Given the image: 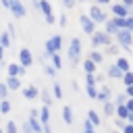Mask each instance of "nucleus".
<instances>
[{"label":"nucleus","mask_w":133,"mask_h":133,"mask_svg":"<svg viewBox=\"0 0 133 133\" xmlns=\"http://www.w3.org/2000/svg\"><path fill=\"white\" fill-rule=\"evenodd\" d=\"M81 52H83V46H81V39L79 37H73L71 42H69V60H71V64L73 66H77L79 62H81Z\"/></svg>","instance_id":"nucleus-1"},{"label":"nucleus","mask_w":133,"mask_h":133,"mask_svg":"<svg viewBox=\"0 0 133 133\" xmlns=\"http://www.w3.org/2000/svg\"><path fill=\"white\" fill-rule=\"evenodd\" d=\"M114 37H116V44H118L121 48L131 50V46H133V31H129V29L123 27V29H116Z\"/></svg>","instance_id":"nucleus-2"},{"label":"nucleus","mask_w":133,"mask_h":133,"mask_svg":"<svg viewBox=\"0 0 133 133\" xmlns=\"http://www.w3.org/2000/svg\"><path fill=\"white\" fill-rule=\"evenodd\" d=\"M60 48H62V37H60V35H52V37L46 39V44H44V56L50 58L54 52H60Z\"/></svg>","instance_id":"nucleus-3"},{"label":"nucleus","mask_w":133,"mask_h":133,"mask_svg":"<svg viewBox=\"0 0 133 133\" xmlns=\"http://www.w3.org/2000/svg\"><path fill=\"white\" fill-rule=\"evenodd\" d=\"M112 44V35H108L106 31H94L91 33V46L100 48V46H108Z\"/></svg>","instance_id":"nucleus-4"},{"label":"nucleus","mask_w":133,"mask_h":133,"mask_svg":"<svg viewBox=\"0 0 133 133\" xmlns=\"http://www.w3.org/2000/svg\"><path fill=\"white\" fill-rule=\"evenodd\" d=\"M6 8H8V10L12 12V17H17V19H23L25 12H27L23 0H8V6H6Z\"/></svg>","instance_id":"nucleus-5"},{"label":"nucleus","mask_w":133,"mask_h":133,"mask_svg":"<svg viewBox=\"0 0 133 133\" xmlns=\"http://www.w3.org/2000/svg\"><path fill=\"white\" fill-rule=\"evenodd\" d=\"M87 15H89V19H91L96 25H98V23H104V21L108 19V15H106V12L102 10V6H98V4H91Z\"/></svg>","instance_id":"nucleus-6"},{"label":"nucleus","mask_w":133,"mask_h":133,"mask_svg":"<svg viewBox=\"0 0 133 133\" xmlns=\"http://www.w3.org/2000/svg\"><path fill=\"white\" fill-rule=\"evenodd\" d=\"M19 64H23L25 69H29V66L33 64V54H31V50H29L27 46L19 50Z\"/></svg>","instance_id":"nucleus-7"},{"label":"nucleus","mask_w":133,"mask_h":133,"mask_svg":"<svg viewBox=\"0 0 133 133\" xmlns=\"http://www.w3.org/2000/svg\"><path fill=\"white\" fill-rule=\"evenodd\" d=\"M79 23H81V29H83L87 35H91V33L96 31V23L89 19V15H81V17H79Z\"/></svg>","instance_id":"nucleus-8"},{"label":"nucleus","mask_w":133,"mask_h":133,"mask_svg":"<svg viewBox=\"0 0 133 133\" xmlns=\"http://www.w3.org/2000/svg\"><path fill=\"white\" fill-rule=\"evenodd\" d=\"M110 10H112V17H127V15H131V10H129L123 2H114V4H110Z\"/></svg>","instance_id":"nucleus-9"},{"label":"nucleus","mask_w":133,"mask_h":133,"mask_svg":"<svg viewBox=\"0 0 133 133\" xmlns=\"http://www.w3.org/2000/svg\"><path fill=\"white\" fill-rule=\"evenodd\" d=\"M6 71H8V75H15V77H23L27 69H25L23 64H19V62H10Z\"/></svg>","instance_id":"nucleus-10"},{"label":"nucleus","mask_w":133,"mask_h":133,"mask_svg":"<svg viewBox=\"0 0 133 133\" xmlns=\"http://www.w3.org/2000/svg\"><path fill=\"white\" fill-rule=\"evenodd\" d=\"M110 96H112V89H110L108 85H102V83H100L96 100H100V102H106V100H110Z\"/></svg>","instance_id":"nucleus-11"},{"label":"nucleus","mask_w":133,"mask_h":133,"mask_svg":"<svg viewBox=\"0 0 133 133\" xmlns=\"http://www.w3.org/2000/svg\"><path fill=\"white\" fill-rule=\"evenodd\" d=\"M21 91H23V96H25L27 100H35V98L39 96V89H37L35 85H27V87H23Z\"/></svg>","instance_id":"nucleus-12"},{"label":"nucleus","mask_w":133,"mask_h":133,"mask_svg":"<svg viewBox=\"0 0 133 133\" xmlns=\"http://www.w3.org/2000/svg\"><path fill=\"white\" fill-rule=\"evenodd\" d=\"M4 83L8 85V89H10V91H17V89H21V79H19V77H15V75H8V79H6Z\"/></svg>","instance_id":"nucleus-13"},{"label":"nucleus","mask_w":133,"mask_h":133,"mask_svg":"<svg viewBox=\"0 0 133 133\" xmlns=\"http://www.w3.org/2000/svg\"><path fill=\"white\" fill-rule=\"evenodd\" d=\"M37 118H39V123H42V125H48V123H50V106H46V104H44V106L39 108Z\"/></svg>","instance_id":"nucleus-14"},{"label":"nucleus","mask_w":133,"mask_h":133,"mask_svg":"<svg viewBox=\"0 0 133 133\" xmlns=\"http://www.w3.org/2000/svg\"><path fill=\"white\" fill-rule=\"evenodd\" d=\"M106 77H110V79H121V77H123V71H121L116 64H110V66L106 69Z\"/></svg>","instance_id":"nucleus-15"},{"label":"nucleus","mask_w":133,"mask_h":133,"mask_svg":"<svg viewBox=\"0 0 133 133\" xmlns=\"http://www.w3.org/2000/svg\"><path fill=\"white\" fill-rule=\"evenodd\" d=\"M114 64H116V66H118V69H121L123 73L131 71V62H129V60H127L125 56H116V62H114Z\"/></svg>","instance_id":"nucleus-16"},{"label":"nucleus","mask_w":133,"mask_h":133,"mask_svg":"<svg viewBox=\"0 0 133 133\" xmlns=\"http://www.w3.org/2000/svg\"><path fill=\"white\" fill-rule=\"evenodd\" d=\"M0 46H2L4 50H8V48L12 46V37L8 35V31H2V33H0Z\"/></svg>","instance_id":"nucleus-17"},{"label":"nucleus","mask_w":133,"mask_h":133,"mask_svg":"<svg viewBox=\"0 0 133 133\" xmlns=\"http://www.w3.org/2000/svg\"><path fill=\"white\" fill-rule=\"evenodd\" d=\"M87 58H89V60H94V62H96L98 66H100V64L104 62V54H102V52H98L96 48H94V50L89 52V56H87Z\"/></svg>","instance_id":"nucleus-18"},{"label":"nucleus","mask_w":133,"mask_h":133,"mask_svg":"<svg viewBox=\"0 0 133 133\" xmlns=\"http://www.w3.org/2000/svg\"><path fill=\"white\" fill-rule=\"evenodd\" d=\"M85 94H87V98L96 100V96H98V83H85Z\"/></svg>","instance_id":"nucleus-19"},{"label":"nucleus","mask_w":133,"mask_h":133,"mask_svg":"<svg viewBox=\"0 0 133 133\" xmlns=\"http://www.w3.org/2000/svg\"><path fill=\"white\" fill-rule=\"evenodd\" d=\"M102 104H104V106H102V108H104V114H106V116H114V108H116V104H114L112 100H106V102H102Z\"/></svg>","instance_id":"nucleus-20"},{"label":"nucleus","mask_w":133,"mask_h":133,"mask_svg":"<svg viewBox=\"0 0 133 133\" xmlns=\"http://www.w3.org/2000/svg\"><path fill=\"white\" fill-rule=\"evenodd\" d=\"M62 121H64L66 125H73L75 118H73V108H71V106H64V108H62Z\"/></svg>","instance_id":"nucleus-21"},{"label":"nucleus","mask_w":133,"mask_h":133,"mask_svg":"<svg viewBox=\"0 0 133 133\" xmlns=\"http://www.w3.org/2000/svg\"><path fill=\"white\" fill-rule=\"evenodd\" d=\"M27 123L31 125L33 133H42V127H44V125L39 123V118H37V116H29V118H27Z\"/></svg>","instance_id":"nucleus-22"},{"label":"nucleus","mask_w":133,"mask_h":133,"mask_svg":"<svg viewBox=\"0 0 133 133\" xmlns=\"http://www.w3.org/2000/svg\"><path fill=\"white\" fill-rule=\"evenodd\" d=\"M39 12H42L44 17L54 15V12H52V6H50V2H48V0H39Z\"/></svg>","instance_id":"nucleus-23"},{"label":"nucleus","mask_w":133,"mask_h":133,"mask_svg":"<svg viewBox=\"0 0 133 133\" xmlns=\"http://www.w3.org/2000/svg\"><path fill=\"white\" fill-rule=\"evenodd\" d=\"M116 29H118V27L114 25V21H112V19H106V21H104V31H106L108 35H114V33H116Z\"/></svg>","instance_id":"nucleus-24"},{"label":"nucleus","mask_w":133,"mask_h":133,"mask_svg":"<svg viewBox=\"0 0 133 133\" xmlns=\"http://www.w3.org/2000/svg\"><path fill=\"white\" fill-rule=\"evenodd\" d=\"M127 114H129L127 106H125V104H116V108H114V116H118V118H127ZM125 123H127V121H125Z\"/></svg>","instance_id":"nucleus-25"},{"label":"nucleus","mask_w":133,"mask_h":133,"mask_svg":"<svg viewBox=\"0 0 133 133\" xmlns=\"http://www.w3.org/2000/svg\"><path fill=\"white\" fill-rule=\"evenodd\" d=\"M87 121H89L94 127H100V123H102V121H100V114H98L96 110H87Z\"/></svg>","instance_id":"nucleus-26"},{"label":"nucleus","mask_w":133,"mask_h":133,"mask_svg":"<svg viewBox=\"0 0 133 133\" xmlns=\"http://www.w3.org/2000/svg\"><path fill=\"white\" fill-rule=\"evenodd\" d=\"M83 71H85V73H96V71H98V64H96L94 60L85 58V60H83Z\"/></svg>","instance_id":"nucleus-27"},{"label":"nucleus","mask_w":133,"mask_h":133,"mask_svg":"<svg viewBox=\"0 0 133 133\" xmlns=\"http://www.w3.org/2000/svg\"><path fill=\"white\" fill-rule=\"evenodd\" d=\"M37 98H42V102H44V104H46V106H52V94H50V91H48V89H42V91H39V96H37Z\"/></svg>","instance_id":"nucleus-28"},{"label":"nucleus","mask_w":133,"mask_h":133,"mask_svg":"<svg viewBox=\"0 0 133 133\" xmlns=\"http://www.w3.org/2000/svg\"><path fill=\"white\" fill-rule=\"evenodd\" d=\"M52 98H56V100H60V98H62V87H60V83H58V81H54V83H52Z\"/></svg>","instance_id":"nucleus-29"},{"label":"nucleus","mask_w":133,"mask_h":133,"mask_svg":"<svg viewBox=\"0 0 133 133\" xmlns=\"http://www.w3.org/2000/svg\"><path fill=\"white\" fill-rule=\"evenodd\" d=\"M12 110V106H10V102H8V98H4V100H0V114H8Z\"/></svg>","instance_id":"nucleus-30"},{"label":"nucleus","mask_w":133,"mask_h":133,"mask_svg":"<svg viewBox=\"0 0 133 133\" xmlns=\"http://www.w3.org/2000/svg\"><path fill=\"white\" fill-rule=\"evenodd\" d=\"M50 60H52V66H54V69H62V58H60L58 52H54V54L50 56Z\"/></svg>","instance_id":"nucleus-31"},{"label":"nucleus","mask_w":133,"mask_h":133,"mask_svg":"<svg viewBox=\"0 0 133 133\" xmlns=\"http://www.w3.org/2000/svg\"><path fill=\"white\" fill-rule=\"evenodd\" d=\"M121 81H123V85H133V69L127 71V73H123Z\"/></svg>","instance_id":"nucleus-32"},{"label":"nucleus","mask_w":133,"mask_h":133,"mask_svg":"<svg viewBox=\"0 0 133 133\" xmlns=\"http://www.w3.org/2000/svg\"><path fill=\"white\" fill-rule=\"evenodd\" d=\"M4 131H6V133H19V127H17V123L8 121V123H6V127H4Z\"/></svg>","instance_id":"nucleus-33"},{"label":"nucleus","mask_w":133,"mask_h":133,"mask_svg":"<svg viewBox=\"0 0 133 133\" xmlns=\"http://www.w3.org/2000/svg\"><path fill=\"white\" fill-rule=\"evenodd\" d=\"M44 73H46L48 77H52V79L56 77V69H54L52 64H44Z\"/></svg>","instance_id":"nucleus-34"},{"label":"nucleus","mask_w":133,"mask_h":133,"mask_svg":"<svg viewBox=\"0 0 133 133\" xmlns=\"http://www.w3.org/2000/svg\"><path fill=\"white\" fill-rule=\"evenodd\" d=\"M83 133H96V127H94V125H91L87 118L83 121Z\"/></svg>","instance_id":"nucleus-35"},{"label":"nucleus","mask_w":133,"mask_h":133,"mask_svg":"<svg viewBox=\"0 0 133 133\" xmlns=\"http://www.w3.org/2000/svg\"><path fill=\"white\" fill-rule=\"evenodd\" d=\"M8 85L6 83H0V100H4V98H8Z\"/></svg>","instance_id":"nucleus-36"},{"label":"nucleus","mask_w":133,"mask_h":133,"mask_svg":"<svg viewBox=\"0 0 133 133\" xmlns=\"http://www.w3.org/2000/svg\"><path fill=\"white\" fill-rule=\"evenodd\" d=\"M125 29H129V31H133V12L125 17Z\"/></svg>","instance_id":"nucleus-37"},{"label":"nucleus","mask_w":133,"mask_h":133,"mask_svg":"<svg viewBox=\"0 0 133 133\" xmlns=\"http://www.w3.org/2000/svg\"><path fill=\"white\" fill-rule=\"evenodd\" d=\"M125 102H127V94H125V91L116 94V98H114V104H125Z\"/></svg>","instance_id":"nucleus-38"},{"label":"nucleus","mask_w":133,"mask_h":133,"mask_svg":"<svg viewBox=\"0 0 133 133\" xmlns=\"http://www.w3.org/2000/svg\"><path fill=\"white\" fill-rule=\"evenodd\" d=\"M112 21H114V25H116L118 29L125 27V17H112Z\"/></svg>","instance_id":"nucleus-39"},{"label":"nucleus","mask_w":133,"mask_h":133,"mask_svg":"<svg viewBox=\"0 0 133 133\" xmlns=\"http://www.w3.org/2000/svg\"><path fill=\"white\" fill-rule=\"evenodd\" d=\"M116 52H118V48H116L114 44H108V46H106V54H110V56H114Z\"/></svg>","instance_id":"nucleus-40"},{"label":"nucleus","mask_w":133,"mask_h":133,"mask_svg":"<svg viewBox=\"0 0 133 133\" xmlns=\"http://www.w3.org/2000/svg\"><path fill=\"white\" fill-rule=\"evenodd\" d=\"M21 133H33V129H31V125H29L27 121H23V125H21Z\"/></svg>","instance_id":"nucleus-41"},{"label":"nucleus","mask_w":133,"mask_h":133,"mask_svg":"<svg viewBox=\"0 0 133 133\" xmlns=\"http://www.w3.org/2000/svg\"><path fill=\"white\" fill-rule=\"evenodd\" d=\"M114 127H116V129L121 131V129L125 127V118H118V116H116V118H114Z\"/></svg>","instance_id":"nucleus-42"},{"label":"nucleus","mask_w":133,"mask_h":133,"mask_svg":"<svg viewBox=\"0 0 133 133\" xmlns=\"http://www.w3.org/2000/svg\"><path fill=\"white\" fill-rule=\"evenodd\" d=\"M121 133H133V125L131 123H125V127L121 129Z\"/></svg>","instance_id":"nucleus-43"},{"label":"nucleus","mask_w":133,"mask_h":133,"mask_svg":"<svg viewBox=\"0 0 133 133\" xmlns=\"http://www.w3.org/2000/svg\"><path fill=\"white\" fill-rule=\"evenodd\" d=\"M62 4H64V8H73L77 4V0H62Z\"/></svg>","instance_id":"nucleus-44"},{"label":"nucleus","mask_w":133,"mask_h":133,"mask_svg":"<svg viewBox=\"0 0 133 133\" xmlns=\"http://www.w3.org/2000/svg\"><path fill=\"white\" fill-rule=\"evenodd\" d=\"M44 19H46L48 25H54V23H56V17H54V15H48V17H44Z\"/></svg>","instance_id":"nucleus-45"},{"label":"nucleus","mask_w":133,"mask_h":133,"mask_svg":"<svg viewBox=\"0 0 133 133\" xmlns=\"http://www.w3.org/2000/svg\"><path fill=\"white\" fill-rule=\"evenodd\" d=\"M58 25L60 27H66V15H60L58 17Z\"/></svg>","instance_id":"nucleus-46"},{"label":"nucleus","mask_w":133,"mask_h":133,"mask_svg":"<svg viewBox=\"0 0 133 133\" xmlns=\"http://www.w3.org/2000/svg\"><path fill=\"white\" fill-rule=\"evenodd\" d=\"M125 94L127 98H133V85H125Z\"/></svg>","instance_id":"nucleus-47"},{"label":"nucleus","mask_w":133,"mask_h":133,"mask_svg":"<svg viewBox=\"0 0 133 133\" xmlns=\"http://www.w3.org/2000/svg\"><path fill=\"white\" fill-rule=\"evenodd\" d=\"M125 106H127V110H129V112H133V98H127Z\"/></svg>","instance_id":"nucleus-48"},{"label":"nucleus","mask_w":133,"mask_h":133,"mask_svg":"<svg viewBox=\"0 0 133 133\" xmlns=\"http://www.w3.org/2000/svg\"><path fill=\"white\" fill-rule=\"evenodd\" d=\"M121 2H123V4H125V6H127L131 12H133V0H121Z\"/></svg>","instance_id":"nucleus-49"},{"label":"nucleus","mask_w":133,"mask_h":133,"mask_svg":"<svg viewBox=\"0 0 133 133\" xmlns=\"http://www.w3.org/2000/svg\"><path fill=\"white\" fill-rule=\"evenodd\" d=\"M42 133H52V127H50V123H48V125H44V127H42Z\"/></svg>","instance_id":"nucleus-50"},{"label":"nucleus","mask_w":133,"mask_h":133,"mask_svg":"<svg viewBox=\"0 0 133 133\" xmlns=\"http://www.w3.org/2000/svg\"><path fill=\"white\" fill-rule=\"evenodd\" d=\"M98 6H106V4H110V0H94Z\"/></svg>","instance_id":"nucleus-51"},{"label":"nucleus","mask_w":133,"mask_h":133,"mask_svg":"<svg viewBox=\"0 0 133 133\" xmlns=\"http://www.w3.org/2000/svg\"><path fill=\"white\" fill-rule=\"evenodd\" d=\"M104 81V75L102 73H96V83H102Z\"/></svg>","instance_id":"nucleus-52"},{"label":"nucleus","mask_w":133,"mask_h":133,"mask_svg":"<svg viewBox=\"0 0 133 133\" xmlns=\"http://www.w3.org/2000/svg\"><path fill=\"white\" fill-rule=\"evenodd\" d=\"M37 114H39L37 108H31V110H29V116H37Z\"/></svg>","instance_id":"nucleus-53"},{"label":"nucleus","mask_w":133,"mask_h":133,"mask_svg":"<svg viewBox=\"0 0 133 133\" xmlns=\"http://www.w3.org/2000/svg\"><path fill=\"white\" fill-rule=\"evenodd\" d=\"M125 121H127V123H131V125H133V112H129V114H127V118H125Z\"/></svg>","instance_id":"nucleus-54"},{"label":"nucleus","mask_w":133,"mask_h":133,"mask_svg":"<svg viewBox=\"0 0 133 133\" xmlns=\"http://www.w3.org/2000/svg\"><path fill=\"white\" fill-rule=\"evenodd\" d=\"M31 2H33V8H35V10H39V0H31Z\"/></svg>","instance_id":"nucleus-55"},{"label":"nucleus","mask_w":133,"mask_h":133,"mask_svg":"<svg viewBox=\"0 0 133 133\" xmlns=\"http://www.w3.org/2000/svg\"><path fill=\"white\" fill-rule=\"evenodd\" d=\"M0 6H4V8H6V6H8V0H0Z\"/></svg>","instance_id":"nucleus-56"},{"label":"nucleus","mask_w":133,"mask_h":133,"mask_svg":"<svg viewBox=\"0 0 133 133\" xmlns=\"http://www.w3.org/2000/svg\"><path fill=\"white\" fill-rule=\"evenodd\" d=\"M2 58H4V48L0 46V62H2Z\"/></svg>","instance_id":"nucleus-57"},{"label":"nucleus","mask_w":133,"mask_h":133,"mask_svg":"<svg viewBox=\"0 0 133 133\" xmlns=\"http://www.w3.org/2000/svg\"><path fill=\"white\" fill-rule=\"evenodd\" d=\"M110 133H121V131H118V129H114V131H110Z\"/></svg>","instance_id":"nucleus-58"},{"label":"nucleus","mask_w":133,"mask_h":133,"mask_svg":"<svg viewBox=\"0 0 133 133\" xmlns=\"http://www.w3.org/2000/svg\"><path fill=\"white\" fill-rule=\"evenodd\" d=\"M0 133H2V129H0Z\"/></svg>","instance_id":"nucleus-59"},{"label":"nucleus","mask_w":133,"mask_h":133,"mask_svg":"<svg viewBox=\"0 0 133 133\" xmlns=\"http://www.w3.org/2000/svg\"><path fill=\"white\" fill-rule=\"evenodd\" d=\"M0 116H2V114H0ZM0 121H2V118H0Z\"/></svg>","instance_id":"nucleus-60"}]
</instances>
